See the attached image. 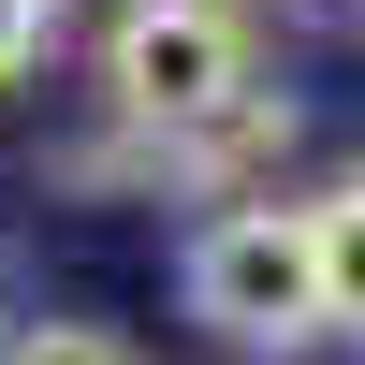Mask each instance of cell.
Instances as JSON below:
<instances>
[{
    "label": "cell",
    "instance_id": "5b68a950",
    "mask_svg": "<svg viewBox=\"0 0 365 365\" xmlns=\"http://www.w3.org/2000/svg\"><path fill=\"white\" fill-rule=\"evenodd\" d=\"M44 15H58V0H0V88H15L29 58H44Z\"/></svg>",
    "mask_w": 365,
    "mask_h": 365
},
{
    "label": "cell",
    "instance_id": "3957f363",
    "mask_svg": "<svg viewBox=\"0 0 365 365\" xmlns=\"http://www.w3.org/2000/svg\"><path fill=\"white\" fill-rule=\"evenodd\" d=\"M322 234V292H336V336H365V175H336V190L307 205Z\"/></svg>",
    "mask_w": 365,
    "mask_h": 365
},
{
    "label": "cell",
    "instance_id": "7a4b0ae2",
    "mask_svg": "<svg viewBox=\"0 0 365 365\" xmlns=\"http://www.w3.org/2000/svg\"><path fill=\"white\" fill-rule=\"evenodd\" d=\"M249 73L263 58H249V15L234 0H117V29H103V103H117V132L146 161L175 132H205Z\"/></svg>",
    "mask_w": 365,
    "mask_h": 365
},
{
    "label": "cell",
    "instance_id": "277c9868",
    "mask_svg": "<svg viewBox=\"0 0 365 365\" xmlns=\"http://www.w3.org/2000/svg\"><path fill=\"white\" fill-rule=\"evenodd\" d=\"M0 365H132V336H117V322L44 307V322H15V336H0Z\"/></svg>",
    "mask_w": 365,
    "mask_h": 365
},
{
    "label": "cell",
    "instance_id": "6da1fadb",
    "mask_svg": "<svg viewBox=\"0 0 365 365\" xmlns=\"http://www.w3.org/2000/svg\"><path fill=\"white\" fill-rule=\"evenodd\" d=\"M175 307H190L220 351H249V365H307L322 336H336V292H322V234H307V205L234 190L220 220L175 249Z\"/></svg>",
    "mask_w": 365,
    "mask_h": 365
},
{
    "label": "cell",
    "instance_id": "8992f818",
    "mask_svg": "<svg viewBox=\"0 0 365 365\" xmlns=\"http://www.w3.org/2000/svg\"><path fill=\"white\" fill-rule=\"evenodd\" d=\"M351 29H365V0H351Z\"/></svg>",
    "mask_w": 365,
    "mask_h": 365
}]
</instances>
